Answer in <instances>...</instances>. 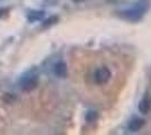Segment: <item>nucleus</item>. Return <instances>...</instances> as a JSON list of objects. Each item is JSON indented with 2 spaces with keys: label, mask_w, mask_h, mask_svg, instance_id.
Returning <instances> with one entry per match:
<instances>
[{
  "label": "nucleus",
  "mask_w": 151,
  "mask_h": 135,
  "mask_svg": "<svg viewBox=\"0 0 151 135\" xmlns=\"http://www.w3.org/2000/svg\"><path fill=\"white\" fill-rule=\"evenodd\" d=\"M38 84V76L35 72H28L24 74L20 81H19V86H20V89L26 92H29L33 91L37 87Z\"/></svg>",
  "instance_id": "2"
},
{
  "label": "nucleus",
  "mask_w": 151,
  "mask_h": 135,
  "mask_svg": "<svg viewBox=\"0 0 151 135\" xmlns=\"http://www.w3.org/2000/svg\"><path fill=\"white\" fill-rule=\"evenodd\" d=\"M145 125V121L141 118H133L131 122L129 123L127 129L131 132H138L139 129H141Z\"/></svg>",
  "instance_id": "5"
},
{
  "label": "nucleus",
  "mask_w": 151,
  "mask_h": 135,
  "mask_svg": "<svg viewBox=\"0 0 151 135\" xmlns=\"http://www.w3.org/2000/svg\"><path fill=\"white\" fill-rule=\"evenodd\" d=\"M67 65L64 62H58L57 64L54 65V73H55V76L60 78H64L67 76Z\"/></svg>",
  "instance_id": "6"
},
{
  "label": "nucleus",
  "mask_w": 151,
  "mask_h": 135,
  "mask_svg": "<svg viewBox=\"0 0 151 135\" xmlns=\"http://www.w3.org/2000/svg\"><path fill=\"white\" fill-rule=\"evenodd\" d=\"M44 17V11H40V10H34V11H31L27 16V19L29 20L31 23L33 21H37V20L42 19Z\"/></svg>",
  "instance_id": "7"
},
{
  "label": "nucleus",
  "mask_w": 151,
  "mask_h": 135,
  "mask_svg": "<svg viewBox=\"0 0 151 135\" xmlns=\"http://www.w3.org/2000/svg\"><path fill=\"white\" fill-rule=\"evenodd\" d=\"M97 117H98L97 111H95V110H89L88 113L86 114V121L88 123H93L97 119Z\"/></svg>",
  "instance_id": "8"
},
{
  "label": "nucleus",
  "mask_w": 151,
  "mask_h": 135,
  "mask_svg": "<svg viewBox=\"0 0 151 135\" xmlns=\"http://www.w3.org/2000/svg\"><path fill=\"white\" fill-rule=\"evenodd\" d=\"M58 20H59V18H58V17H51V18L46 19L44 23H43V27H49V26L53 25V24L58 23Z\"/></svg>",
  "instance_id": "9"
},
{
  "label": "nucleus",
  "mask_w": 151,
  "mask_h": 135,
  "mask_svg": "<svg viewBox=\"0 0 151 135\" xmlns=\"http://www.w3.org/2000/svg\"><path fill=\"white\" fill-rule=\"evenodd\" d=\"M149 9V1L148 0H140L139 2L134 4L131 8L121 11L120 15L122 18L130 21H137L141 19L142 16L145 15Z\"/></svg>",
  "instance_id": "1"
},
{
  "label": "nucleus",
  "mask_w": 151,
  "mask_h": 135,
  "mask_svg": "<svg viewBox=\"0 0 151 135\" xmlns=\"http://www.w3.org/2000/svg\"><path fill=\"white\" fill-rule=\"evenodd\" d=\"M139 111L142 114H148L151 110V97L145 95L139 103Z\"/></svg>",
  "instance_id": "4"
},
{
  "label": "nucleus",
  "mask_w": 151,
  "mask_h": 135,
  "mask_svg": "<svg viewBox=\"0 0 151 135\" xmlns=\"http://www.w3.org/2000/svg\"><path fill=\"white\" fill-rule=\"evenodd\" d=\"M112 77V72L107 66H101L94 73L95 82L98 84H105L109 81V79Z\"/></svg>",
  "instance_id": "3"
}]
</instances>
